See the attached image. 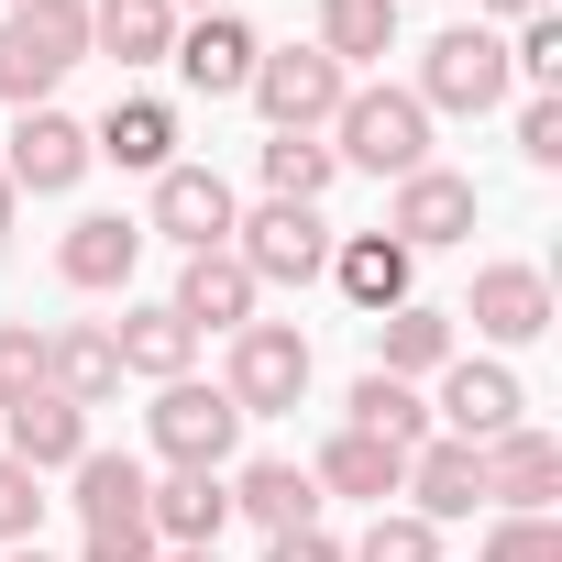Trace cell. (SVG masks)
Instances as JSON below:
<instances>
[{"label": "cell", "mask_w": 562, "mask_h": 562, "mask_svg": "<svg viewBox=\"0 0 562 562\" xmlns=\"http://www.w3.org/2000/svg\"><path fill=\"white\" fill-rule=\"evenodd\" d=\"M144 518H155V540H166V551H221V529H232V485H221V474H177V463H166V474L144 485Z\"/></svg>", "instance_id": "2e32d148"}, {"label": "cell", "mask_w": 562, "mask_h": 562, "mask_svg": "<svg viewBox=\"0 0 562 562\" xmlns=\"http://www.w3.org/2000/svg\"><path fill=\"white\" fill-rule=\"evenodd\" d=\"M133 265H144V221H122V210H78L56 232V276H67L78 299H122Z\"/></svg>", "instance_id": "4fadbf2b"}, {"label": "cell", "mask_w": 562, "mask_h": 562, "mask_svg": "<svg viewBox=\"0 0 562 562\" xmlns=\"http://www.w3.org/2000/svg\"><path fill=\"white\" fill-rule=\"evenodd\" d=\"M34 518H45V474H23L12 452H0V551H23Z\"/></svg>", "instance_id": "8d00e7d4"}, {"label": "cell", "mask_w": 562, "mask_h": 562, "mask_svg": "<svg viewBox=\"0 0 562 562\" xmlns=\"http://www.w3.org/2000/svg\"><path fill=\"white\" fill-rule=\"evenodd\" d=\"M89 155L122 166V177H166V166H177V111H166V100H111V111L89 122Z\"/></svg>", "instance_id": "7402d4cb"}, {"label": "cell", "mask_w": 562, "mask_h": 562, "mask_svg": "<svg viewBox=\"0 0 562 562\" xmlns=\"http://www.w3.org/2000/svg\"><path fill=\"white\" fill-rule=\"evenodd\" d=\"M408 276H419V254H408L397 232H353V243H331V288H342L364 321L408 310Z\"/></svg>", "instance_id": "d6986e66"}, {"label": "cell", "mask_w": 562, "mask_h": 562, "mask_svg": "<svg viewBox=\"0 0 562 562\" xmlns=\"http://www.w3.org/2000/svg\"><path fill=\"white\" fill-rule=\"evenodd\" d=\"M518 155L540 177H562V100H518Z\"/></svg>", "instance_id": "74e56055"}, {"label": "cell", "mask_w": 562, "mask_h": 562, "mask_svg": "<svg viewBox=\"0 0 562 562\" xmlns=\"http://www.w3.org/2000/svg\"><path fill=\"white\" fill-rule=\"evenodd\" d=\"M232 254H243L254 288H310V276H331V221L299 210V199H265V210L232 221Z\"/></svg>", "instance_id": "8992f818"}, {"label": "cell", "mask_w": 562, "mask_h": 562, "mask_svg": "<svg viewBox=\"0 0 562 562\" xmlns=\"http://www.w3.org/2000/svg\"><path fill=\"white\" fill-rule=\"evenodd\" d=\"M342 78L353 67H375V56H397V0H321V34H310Z\"/></svg>", "instance_id": "f1b7e54d"}, {"label": "cell", "mask_w": 562, "mask_h": 562, "mask_svg": "<svg viewBox=\"0 0 562 562\" xmlns=\"http://www.w3.org/2000/svg\"><path fill=\"white\" fill-rule=\"evenodd\" d=\"M0 452H12L23 474H67L78 452H89V408H67V397H23V408H0Z\"/></svg>", "instance_id": "d4e9b609"}, {"label": "cell", "mask_w": 562, "mask_h": 562, "mask_svg": "<svg viewBox=\"0 0 562 562\" xmlns=\"http://www.w3.org/2000/svg\"><path fill=\"white\" fill-rule=\"evenodd\" d=\"M529 12H551V0H474V23H529Z\"/></svg>", "instance_id": "ab89813d"}, {"label": "cell", "mask_w": 562, "mask_h": 562, "mask_svg": "<svg viewBox=\"0 0 562 562\" xmlns=\"http://www.w3.org/2000/svg\"><path fill=\"white\" fill-rule=\"evenodd\" d=\"M155 562H221V551H155Z\"/></svg>", "instance_id": "ee69618b"}, {"label": "cell", "mask_w": 562, "mask_h": 562, "mask_svg": "<svg viewBox=\"0 0 562 562\" xmlns=\"http://www.w3.org/2000/svg\"><path fill=\"white\" fill-rule=\"evenodd\" d=\"M463 321H474L485 342H507V353L540 342V331H551V276L518 265V254H507V265H474V310H463Z\"/></svg>", "instance_id": "9a60e30c"}, {"label": "cell", "mask_w": 562, "mask_h": 562, "mask_svg": "<svg viewBox=\"0 0 562 562\" xmlns=\"http://www.w3.org/2000/svg\"><path fill=\"white\" fill-rule=\"evenodd\" d=\"M155 551H166V540H155V518H144V507H133V518H89V529H78V562H155Z\"/></svg>", "instance_id": "e575fe53"}, {"label": "cell", "mask_w": 562, "mask_h": 562, "mask_svg": "<svg viewBox=\"0 0 562 562\" xmlns=\"http://www.w3.org/2000/svg\"><path fill=\"white\" fill-rule=\"evenodd\" d=\"M342 430H375V441H397V452H419V441H430V397L364 364V375H353V397H342Z\"/></svg>", "instance_id": "83f0119b"}, {"label": "cell", "mask_w": 562, "mask_h": 562, "mask_svg": "<svg viewBox=\"0 0 562 562\" xmlns=\"http://www.w3.org/2000/svg\"><path fill=\"white\" fill-rule=\"evenodd\" d=\"M232 221H243V199H232V177L221 166H166L155 177V210H144V243H177V254H221L232 243Z\"/></svg>", "instance_id": "ba28073f"}, {"label": "cell", "mask_w": 562, "mask_h": 562, "mask_svg": "<svg viewBox=\"0 0 562 562\" xmlns=\"http://www.w3.org/2000/svg\"><path fill=\"white\" fill-rule=\"evenodd\" d=\"M331 166H364V177H419L430 166V111L408 100V89H342V111H331Z\"/></svg>", "instance_id": "7a4b0ae2"}, {"label": "cell", "mask_w": 562, "mask_h": 562, "mask_svg": "<svg viewBox=\"0 0 562 562\" xmlns=\"http://www.w3.org/2000/svg\"><path fill=\"white\" fill-rule=\"evenodd\" d=\"M474 221H485V188H474V177H452V166H419V177H397V210H386V232H397L408 254L474 243Z\"/></svg>", "instance_id": "8fae6325"}, {"label": "cell", "mask_w": 562, "mask_h": 562, "mask_svg": "<svg viewBox=\"0 0 562 562\" xmlns=\"http://www.w3.org/2000/svg\"><path fill=\"white\" fill-rule=\"evenodd\" d=\"M144 430H155V463H177V474H232L243 408L221 397V375H210V386H199V375H177V386H155Z\"/></svg>", "instance_id": "277c9868"}, {"label": "cell", "mask_w": 562, "mask_h": 562, "mask_svg": "<svg viewBox=\"0 0 562 562\" xmlns=\"http://www.w3.org/2000/svg\"><path fill=\"white\" fill-rule=\"evenodd\" d=\"M430 419H441V441H474V452H485L496 430H518V419H529V386H518L496 353H485V364H474V353H452V364H441V408H430Z\"/></svg>", "instance_id": "30bf717a"}, {"label": "cell", "mask_w": 562, "mask_h": 562, "mask_svg": "<svg viewBox=\"0 0 562 562\" xmlns=\"http://www.w3.org/2000/svg\"><path fill=\"white\" fill-rule=\"evenodd\" d=\"M310 485H321V496H364V507H386V496L408 485V452L375 441V430H331L321 463H310Z\"/></svg>", "instance_id": "cb8c5ba5"}, {"label": "cell", "mask_w": 562, "mask_h": 562, "mask_svg": "<svg viewBox=\"0 0 562 562\" xmlns=\"http://www.w3.org/2000/svg\"><path fill=\"white\" fill-rule=\"evenodd\" d=\"M0 12H12V0H0Z\"/></svg>", "instance_id": "f6af8a7d"}, {"label": "cell", "mask_w": 562, "mask_h": 562, "mask_svg": "<svg viewBox=\"0 0 562 562\" xmlns=\"http://www.w3.org/2000/svg\"><path fill=\"white\" fill-rule=\"evenodd\" d=\"M254 56H265V34L243 23V12H199V23H177V78L199 89V100H243L254 89Z\"/></svg>", "instance_id": "5bb4252c"}, {"label": "cell", "mask_w": 562, "mask_h": 562, "mask_svg": "<svg viewBox=\"0 0 562 562\" xmlns=\"http://www.w3.org/2000/svg\"><path fill=\"white\" fill-rule=\"evenodd\" d=\"M89 56H111V67H166V56H177V12H166V0H89Z\"/></svg>", "instance_id": "484cf974"}, {"label": "cell", "mask_w": 562, "mask_h": 562, "mask_svg": "<svg viewBox=\"0 0 562 562\" xmlns=\"http://www.w3.org/2000/svg\"><path fill=\"white\" fill-rule=\"evenodd\" d=\"M342 562H441V529L408 518V507H375L364 540H342Z\"/></svg>", "instance_id": "1f68e13d"}, {"label": "cell", "mask_w": 562, "mask_h": 562, "mask_svg": "<svg viewBox=\"0 0 562 562\" xmlns=\"http://www.w3.org/2000/svg\"><path fill=\"white\" fill-rule=\"evenodd\" d=\"M254 177H265V199H299V210H321L342 166H331V144H321V133H265V144H254Z\"/></svg>", "instance_id": "f546056e"}, {"label": "cell", "mask_w": 562, "mask_h": 562, "mask_svg": "<svg viewBox=\"0 0 562 562\" xmlns=\"http://www.w3.org/2000/svg\"><path fill=\"white\" fill-rule=\"evenodd\" d=\"M507 89H518V78H507V34H496V23H452V34L419 45V89H408V100H419L430 122H441V111L474 122V111H496Z\"/></svg>", "instance_id": "3957f363"}, {"label": "cell", "mask_w": 562, "mask_h": 562, "mask_svg": "<svg viewBox=\"0 0 562 562\" xmlns=\"http://www.w3.org/2000/svg\"><path fill=\"white\" fill-rule=\"evenodd\" d=\"M111 353H122V375H144V386H177V375L199 364V331H188L166 299H133V310L111 321Z\"/></svg>", "instance_id": "603a6c76"}, {"label": "cell", "mask_w": 562, "mask_h": 562, "mask_svg": "<svg viewBox=\"0 0 562 562\" xmlns=\"http://www.w3.org/2000/svg\"><path fill=\"white\" fill-rule=\"evenodd\" d=\"M265 562H342V540H331V529H276Z\"/></svg>", "instance_id": "f35d334b"}, {"label": "cell", "mask_w": 562, "mask_h": 562, "mask_svg": "<svg viewBox=\"0 0 562 562\" xmlns=\"http://www.w3.org/2000/svg\"><path fill=\"white\" fill-rule=\"evenodd\" d=\"M67 485H78V496H67V507H78V529H89V518H133V507H144V485H155V474H144V463H133V452H100V441H89V452H78V463H67Z\"/></svg>", "instance_id": "4dcf8cb0"}, {"label": "cell", "mask_w": 562, "mask_h": 562, "mask_svg": "<svg viewBox=\"0 0 562 562\" xmlns=\"http://www.w3.org/2000/svg\"><path fill=\"white\" fill-rule=\"evenodd\" d=\"M0 562H56V551H45V540H23V551H0Z\"/></svg>", "instance_id": "7bdbcfd3"}, {"label": "cell", "mask_w": 562, "mask_h": 562, "mask_svg": "<svg viewBox=\"0 0 562 562\" xmlns=\"http://www.w3.org/2000/svg\"><path fill=\"white\" fill-rule=\"evenodd\" d=\"M397 496H408V518H430V529H441V518H474V507H485L474 441H441V430H430V441L408 452V485H397Z\"/></svg>", "instance_id": "ac0fdd59"}, {"label": "cell", "mask_w": 562, "mask_h": 562, "mask_svg": "<svg viewBox=\"0 0 562 562\" xmlns=\"http://www.w3.org/2000/svg\"><path fill=\"white\" fill-rule=\"evenodd\" d=\"M441 364H452V310L408 299V310H386V321H375V375L419 386V375H441Z\"/></svg>", "instance_id": "4316f807"}, {"label": "cell", "mask_w": 562, "mask_h": 562, "mask_svg": "<svg viewBox=\"0 0 562 562\" xmlns=\"http://www.w3.org/2000/svg\"><path fill=\"white\" fill-rule=\"evenodd\" d=\"M254 299H265V288L243 276V254L221 243V254H188V265H177V299H166V310H177L188 331H243Z\"/></svg>", "instance_id": "ffe728a7"}, {"label": "cell", "mask_w": 562, "mask_h": 562, "mask_svg": "<svg viewBox=\"0 0 562 562\" xmlns=\"http://www.w3.org/2000/svg\"><path fill=\"white\" fill-rule=\"evenodd\" d=\"M221 397L243 419H288L310 397V331L299 321H243L232 331V364H221Z\"/></svg>", "instance_id": "5b68a950"}, {"label": "cell", "mask_w": 562, "mask_h": 562, "mask_svg": "<svg viewBox=\"0 0 562 562\" xmlns=\"http://www.w3.org/2000/svg\"><path fill=\"white\" fill-rule=\"evenodd\" d=\"M507 78H529V100H551V89H562V12H529V23H518Z\"/></svg>", "instance_id": "d6a6232c"}, {"label": "cell", "mask_w": 562, "mask_h": 562, "mask_svg": "<svg viewBox=\"0 0 562 562\" xmlns=\"http://www.w3.org/2000/svg\"><path fill=\"white\" fill-rule=\"evenodd\" d=\"M474 562H562V518H496Z\"/></svg>", "instance_id": "d590c367"}, {"label": "cell", "mask_w": 562, "mask_h": 562, "mask_svg": "<svg viewBox=\"0 0 562 562\" xmlns=\"http://www.w3.org/2000/svg\"><path fill=\"white\" fill-rule=\"evenodd\" d=\"M232 485V518H254L265 540L276 529H321V485H310V463H288V452H265V463H243V474H221Z\"/></svg>", "instance_id": "44dd1931"}, {"label": "cell", "mask_w": 562, "mask_h": 562, "mask_svg": "<svg viewBox=\"0 0 562 562\" xmlns=\"http://www.w3.org/2000/svg\"><path fill=\"white\" fill-rule=\"evenodd\" d=\"M166 12H177V23H199V12H232V0H166Z\"/></svg>", "instance_id": "b9f144b4"}, {"label": "cell", "mask_w": 562, "mask_h": 562, "mask_svg": "<svg viewBox=\"0 0 562 562\" xmlns=\"http://www.w3.org/2000/svg\"><path fill=\"white\" fill-rule=\"evenodd\" d=\"M45 397V331L34 321H0V408Z\"/></svg>", "instance_id": "836d02e7"}, {"label": "cell", "mask_w": 562, "mask_h": 562, "mask_svg": "<svg viewBox=\"0 0 562 562\" xmlns=\"http://www.w3.org/2000/svg\"><path fill=\"white\" fill-rule=\"evenodd\" d=\"M78 56H89V0H12L0 12V100L12 111H45Z\"/></svg>", "instance_id": "6da1fadb"}, {"label": "cell", "mask_w": 562, "mask_h": 562, "mask_svg": "<svg viewBox=\"0 0 562 562\" xmlns=\"http://www.w3.org/2000/svg\"><path fill=\"white\" fill-rule=\"evenodd\" d=\"M342 89H353V78H342V67H331L321 45H265V56H254V89H243V100H254V111H265L276 133H331Z\"/></svg>", "instance_id": "52a82bcc"}, {"label": "cell", "mask_w": 562, "mask_h": 562, "mask_svg": "<svg viewBox=\"0 0 562 562\" xmlns=\"http://www.w3.org/2000/svg\"><path fill=\"white\" fill-rule=\"evenodd\" d=\"M45 397H67V408H111V397H122L111 321H67V331H45Z\"/></svg>", "instance_id": "e0dca14e"}, {"label": "cell", "mask_w": 562, "mask_h": 562, "mask_svg": "<svg viewBox=\"0 0 562 562\" xmlns=\"http://www.w3.org/2000/svg\"><path fill=\"white\" fill-rule=\"evenodd\" d=\"M12 221H23V188H12V177H0V243H12Z\"/></svg>", "instance_id": "60d3db41"}, {"label": "cell", "mask_w": 562, "mask_h": 562, "mask_svg": "<svg viewBox=\"0 0 562 562\" xmlns=\"http://www.w3.org/2000/svg\"><path fill=\"white\" fill-rule=\"evenodd\" d=\"M89 166H100V155H89V122H78V111H56V100H45V111H23V122H12V155H0V177H12L23 199H67Z\"/></svg>", "instance_id": "9c48e42d"}, {"label": "cell", "mask_w": 562, "mask_h": 562, "mask_svg": "<svg viewBox=\"0 0 562 562\" xmlns=\"http://www.w3.org/2000/svg\"><path fill=\"white\" fill-rule=\"evenodd\" d=\"M474 463H485V507H496V518H551V496H562V441H551V430L518 419V430H496Z\"/></svg>", "instance_id": "7c38bea8"}]
</instances>
